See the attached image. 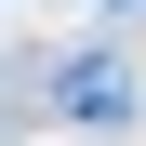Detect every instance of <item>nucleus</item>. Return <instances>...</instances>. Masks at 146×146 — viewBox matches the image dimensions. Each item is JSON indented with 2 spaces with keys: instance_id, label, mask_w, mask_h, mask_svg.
<instances>
[{
  "instance_id": "obj_1",
  "label": "nucleus",
  "mask_w": 146,
  "mask_h": 146,
  "mask_svg": "<svg viewBox=\"0 0 146 146\" xmlns=\"http://www.w3.org/2000/svg\"><path fill=\"white\" fill-rule=\"evenodd\" d=\"M53 93H66V106H80V119H133V93H119V80H106V66H66V80H53Z\"/></svg>"
}]
</instances>
